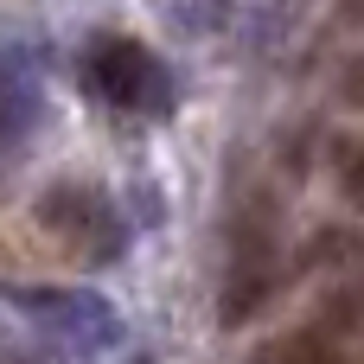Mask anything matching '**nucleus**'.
Here are the masks:
<instances>
[{"label": "nucleus", "mask_w": 364, "mask_h": 364, "mask_svg": "<svg viewBox=\"0 0 364 364\" xmlns=\"http://www.w3.org/2000/svg\"><path fill=\"white\" fill-rule=\"evenodd\" d=\"M77 77L83 90L115 109V115H141V122H166L179 109V77L166 70V58L134 38V32H90L77 51Z\"/></svg>", "instance_id": "nucleus-1"}, {"label": "nucleus", "mask_w": 364, "mask_h": 364, "mask_svg": "<svg viewBox=\"0 0 364 364\" xmlns=\"http://www.w3.org/2000/svg\"><path fill=\"white\" fill-rule=\"evenodd\" d=\"M339 102L364 115V51H358V58H346V70H339Z\"/></svg>", "instance_id": "nucleus-8"}, {"label": "nucleus", "mask_w": 364, "mask_h": 364, "mask_svg": "<svg viewBox=\"0 0 364 364\" xmlns=\"http://www.w3.org/2000/svg\"><path fill=\"white\" fill-rule=\"evenodd\" d=\"M19 314H32L51 339H64V346H115L122 339V320H115V307L102 301V294H90V288H38V294H6Z\"/></svg>", "instance_id": "nucleus-4"}, {"label": "nucleus", "mask_w": 364, "mask_h": 364, "mask_svg": "<svg viewBox=\"0 0 364 364\" xmlns=\"http://www.w3.org/2000/svg\"><path fill=\"white\" fill-rule=\"evenodd\" d=\"M0 364H38V358H26V352H0Z\"/></svg>", "instance_id": "nucleus-9"}, {"label": "nucleus", "mask_w": 364, "mask_h": 364, "mask_svg": "<svg viewBox=\"0 0 364 364\" xmlns=\"http://www.w3.org/2000/svg\"><path fill=\"white\" fill-rule=\"evenodd\" d=\"M32 230L70 269H109L128 256V218L96 179H51L32 198Z\"/></svg>", "instance_id": "nucleus-2"}, {"label": "nucleus", "mask_w": 364, "mask_h": 364, "mask_svg": "<svg viewBox=\"0 0 364 364\" xmlns=\"http://www.w3.org/2000/svg\"><path fill=\"white\" fill-rule=\"evenodd\" d=\"M275 294H282L275 218H269V205H250V211H237V224H230V262H224V288H218V326H224V333L250 326Z\"/></svg>", "instance_id": "nucleus-3"}, {"label": "nucleus", "mask_w": 364, "mask_h": 364, "mask_svg": "<svg viewBox=\"0 0 364 364\" xmlns=\"http://www.w3.org/2000/svg\"><path fill=\"white\" fill-rule=\"evenodd\" d=\"M326 166H333V186H339V198L364 211V128H346V134H333V147H326Z\"/></svg>", "instance_id": "nucleus-6"}, {"label": "nucleus", "mask_w": 364, "mask_h": 364, "mask_svg": "<svg viewBox=\"0 0 364 364\" xmlns=\"http://www.w3.org/2000/svg\"><path fill=\"white\" fill-rule=\"evenodd\" d=\"M250 364H346V352L326 326H288V333L262 339L250 352Z\"/></svg>", "instance_id": "nucleus-5"}, {"label": "nucleus", "mask_w": 364, "mask_h": 364, "mask_svg": "<svg viewBox=\"0 0 364 364\" xmlns=\"http://www.w3.org/2000/svg\"><path fill=\"white\" fill-rule=\"evenodd\" d=\"M346 13H352V19H364V0H352V6H346Z\"/></svg>", "instance_id": "nucleus-10"}, {"label": "nucleus", "mask_w": 364, "mask_h": 364, "mask_svg": "<svg viewBox=\"0 0 364 364\" xmlns=\"http://www.w3.org/2000/svg\"><path fill=\"white\" fill-rule=\"evenodd\" d=\"M26 122H32V102H26L19 77H6V70H0V154L26 134Z\"/></svg>", "instance_id": "nucleus-7"}]
</instances>
